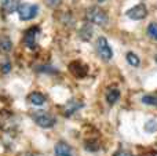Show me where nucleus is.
<instances>
[{
    "label": "nucleus",
    "mask_w": 157,
    "mask_h": 156,
    "mask_svg": "<svg viewBox=\"0 0 157 156\" xmlns=\"http://www.w3.org/2000/svg\"><path fill=\"white\" fill-rule=\"evenodd\" d=\"M119 98H120V91H119V88L110 87L108 91H106V101H108L109 105L116 104V102L119 101Z\"/></svg>",
    "instance_id": "10"
},
{
    "label": "nucleus",
    "mask_w": 157,
    "mask_h": 156,
    "mask_svg": "<svg viewBox=\"0 0 157 156\" xmlns=\"http://www.w3.org/2000/svg\"><path fill=\"white\" fill-rule=\"evenodd\" d=\"M127 17L131 19H135V21H138V19H144L145 17L147 15V8L145 4H138V6H134L132 8H130V10L127 11Z\"/></svg>",
    "instance_id": "5"
},
{
    "label": "nucleus",
    "mask_w": 157,
    "mask_h": 156,
    "mask_svg": "<svg viewBox=\"0 0 157 156\" xmlns=\"http://www.w3.org/2000/svg\"><path fill=\"white\" fill-rule=\"evenodd\" d=\"M86 19L90 24L98 25V26H105V25H108V21H109L108 14L102 8L97 7V6L88 7L86 10Z\"/></svg>",
    "instance_id": "1"
},
{
    "label": "nucleus",
    "mask_w": 157,
    "mask_h": 156,
    "mask_svg": "<svg viewBox=\"0 0 157 156\" xmlns=\"http://www.w3.org/2000/svg\"><path fill=\"white\" fill-rule=\"evenodd\" d=\"M11 40H10V37H7V36H3L2 39H0V50L2 51H10L11 50Z\"/></svg>",
    "instance_id": "15"
},
{
    "label": "nucleus",
    "mask_w": 157,
    "mask_h": 156,
    "mask_svg": "<svg viewBox=\"0 0 157 156\" xmlns=\"http://www.w3.org/2000/svg\"><path fill=\"white\" fill-rule=\"evenodd\" d=\"M40 33V29H39L37 26H33L30 28V29L26 30V33H25L24 36V43L26 47H29V49H36V36Z\"/></svg>",
    "instance_id": "6"
},
{
    "label": "nucleus",
    "mask_w": 157,
    "mask_h": 156,
    "mask_svg": "<svg viewBox=\"0 0 157 156\" xmlns=\"http://www.w3.org/2000/svg\"><path fill=\"white\" fill-rule=\"evenodd\" d=\"M28 98H29L30 104L36 105V107H41V105L46 102V97H44L41 93H39V91H33V93H30Z\"/></svg>",
    "instance_id": "11"
},
{
    "label": "nucleus",
    "mask_w": 157,
    "mask_h": 156,
    "mask_svg": "<svg viewBox=\"0 0 157 156\" xmlns=\"http://www.w3.org/2000/svg\"><path fill=\"white\" fill-rule=\"evenodd\" d=\"M97 53L103 61H109L113 57V51H112L108 40H106L103 36H99L97 40Z\"/></svg>",
    "instance_id": "4"
},
{
    "label": "nucleus",
    "mask_w": 157,
    "mask_h": 156,
    "mask_svg": "<svg viewBox=\"0 0 157 156\" xmlns=\"http://www.w3.org/2000/svg\"><path fill=\"white\" fill-rule=\"evenodd\" d=\"M21 6V0H2V10L6 14H13Z\"/></svg>",
    "instance_id": "8"
},
{
    "label": "nucleus",
    "mask_w": 157,
    "mask_h": 156,
    "mask_svg": "<svg viewBox=\"0 0 157 156\" xmlns=\"http://www.w3.org/2000/svg\"><path fill=\"white\" fill-rule=\"evenodd\" d=\"M19 18L22 21H30V19L36 18L39 14V6L37 4H30V3H24L18 7Z\"/></svg>",
    "instance_id": "3"
},
{
    "label": "nucleus",
    "mask_w": 157,
    "mask_h": 156,
    "mask_svg": "<svg viewBox=\"0 0 157 156\" xmlns=\"http://www.w3.org/2000/svg\"><path fill=\"white\" fill-rule=\"evenodd\" d=\"M156 61H157V55H156Z\"/></svg>",
    "instance_id": "20"
},
{
    "label": "nucleus",
    "mask_w": 157,
    "mask_h": 156,
    "mask_svg": "<svg viewBox=\"0 0 157 156\" xmlns=\"http://www.w3.org/2000/svg\"><path fill=\"white\" fill-rule=\"evenodd\" d=\"M32 119L35 120V123L37 126L43 127V129H50L55 124V118L52 115H50L48 112H44V111H37V112L32 113Z\"/></svg>",
    "instance_id": "2"
},
{
    "label": "nucleus",
    "mask_w": 157,
    "mask_h": 156,
    "mask_svg": "<svg viewBox=\"0 0 157 156\" xmlns=\"http://www.w3.org/2000/svg\"><path fill=\"white\" fill-rule=\"evenodd\" d=\"M0 69H2L3 73H8L11 69V65H10V61H4V62H2V65H0Z\"/></svg>",
    "instance_id": "19"
},
{
    "label": "nucleus",
    "mask_w": 157,
    "mask_h": 156,
    "mask_svg": "<svg viewBox=\"0 0 157 156\" xmlns=\"http://www.w3.org/2000/svg\"><path fill=\"white\" fill-rule=\"evenodd\" d=\"M55 156H73V149L71 148L69 144H66L65 141H59L57 142L54 148Z\"/></svg>",
    "instance_id": "7"
},
{
    "label": "nucleus",
    "mask_w": 157,
    "mask_h": 156,
    "mask_svg": "<svg viewBox=\"0 0 157 156\" xmlns=\"http://www.w3.org/2000/svg\"><path fill=\"white\" fill-rule=\"evenodd\" d=\"M69 69L76 77H83L87 75V66L81 62H72L69 65Z\"/></svg>",
    "instance_id": "9"
},
{
    "label": "nucleus",
    "mask_w": 157,
    "mask_h": 156,
    "mask_svg": "<svg viewBox=\"0 0 157 156\" xmlns=\"http://www.w3.org/2000/svg\"><path fill=\"white\" fill-rule=\"evenodd\" d=\"M125 58H127L128 64L132 66H139V64H141V60L138 58V55L134 54V53H127V55H125Z\"/></svg>",
    "instance_id": "16"
},
{
    "label": "nucleus",
    "mask_w": 157,
    "mask_h": 156,
    "mask_svg": "<svg viewBox=\"0 0 157 156\" xmlns=\"http://www.w3.org/2000/svg\"><path fill=\"white\" fill-rule=\"evenodd\" d=\"M145 130L146 131H149V133H155V131H157V122L156 120H149L146 124H145Z\"/></svg>",
    "instance_id": "18"
},
{
    "label": "nucleus",
    "mask_w": 157,
    "mask_h": 156,
    "mask_svg": "<svg viewBox=\"0 0 157 156\" xmlns=\"http://www.w3.org/2000/svg\"><path fill=\"white\" fill-rule=\"evenodd\" d=\"M142 102L145 105H152V107H157V94H146L142 97Z\"/></svg>",
    "instance_id": "14"
},
{
    "label": "nucleus",
    "mask_w": 157,
    "mask_h": 156,
    "mask_svg": "<svg viewBox=\"0 0 157 156\" xmlns=\"http://www.w3.org/2000/svg\"><path fill=\"white\" fill-rule=\"evenodd\" d=\"M83 102L80 101H75V99H72V101H69L68 104L65 105V115L66 116H71L72 113H75L77 109H80L81 107H83Z\"/></svg>",
    "instance_id": "12"
},
{
    "label": "nucleus",
    "mask_w": 157,
    "mask_h": 156,
    "mask_svg": "<svg viewBox=\"0 0 157 156\" xmlns=\"http://www.w3.org/2000/svg\"><path fill=\"white\" fill-rule=\"evenodd\" d=\"M147 35H149L153 40L157 41V24L156 22H152V24L147 26Z\"/></svg>",
    "instance_id": "17"
},
{
    "label": "nucleus",
    "mask_w": 157,
    "mask_h": 156,
    "mask_svg": "<svg viewBox=\"0 0 157 156\" xmlns=\"http://www.w3.org/2000/svg\"><path fill=\"white\" fill-rule=\"evenodd\" d=\"M80 37L83 39V40H90L91 39V36H92V28H91V25L90 24H86V25H83V28L80 29Z\"/></svg>",
    "instance_id": "13"
}]
</instances>
